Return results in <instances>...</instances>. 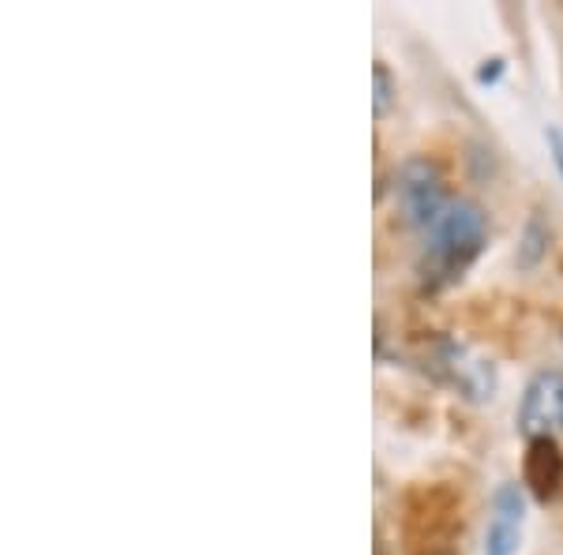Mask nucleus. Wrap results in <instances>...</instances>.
<instances>
[{
    "label": "nucleus",
    "instance_id": "7ed1b4c3",
    "mask_svg": "<svg viewBox=\"0 0 563 555\" xmlns=\"http://www.w3.org/2000/svg\"><path fill=\"white\" fill-rule=\"evenodd\" d=\"M519 428L530 440H552L563 432V371H538L519 402Z\"/></svg>",
    "mask_w": 563,
    "mask_h": 555
},
{
    "label": "nucleus",
    "instance_id": "1a4fd4ad",
    "mask_svg": "<svg viewBox=\"0 0 563 555\" xmlns=\"http://www.w3.org/2000/svg\"><path fill=\"white\" fill-rule=\"evenodd\" d=\"M544 143H549L552 162H556V173L563 177V132L556 129V124H549V129H544Z\"/></svg>",
    "mask_w": 563,
    "mask_h": 555
},
{
    "label": "nucleus",
    "instance_id": "39448f33",
    "mask_svg": "<svg viewBox=\"0 0 563 555\" xmlns=\"http://www.w3.org/2000/svg\"><path fill=\"white\" fill-rule=\"evenodd\" d=\"M440 364L448 371V379L455 384L470 402H488L496 395V368L485 357H477L474 349L459 342L440 345Z\"/></svg>",
    "mask_w": 563,
    "mask_h": 555
},
{
    "label": "nucleus",
    "instance_id": "6e6552de",
    "mask_svg": "<svg viewBox=\"0 0 563 555\" xmlns=\"http://www.w3.org/2000/svg\"><path fill=\"white\" fill-rule=\"evenodd\" d=\"M390 102H395V79H390L384 60H376V68H372V109H376V116H384Z\"/></svg>",
    "mask_w": 563,
    "mask_h": 555
},
{
    "label": "nucleus",
    "instance_id": "9d476101",
    "mask_svg": "<svg viewBox=\"0 0 563 555\" xmlns=\"http://www.w3.org/2000/svg\"><path fill=\"white\" fill-rule=\"evenodd\" d=\"M499 76H504V60H499V57L485 60V65L477 68V84H496Z\"/></svg>",
    "mask_w": 563,
    "mask_h": 555
},
{
    "label": "nucleus",
    "instance_id": "0eeeda50",
    "mask_svg": "<svg viewBox=\"0 0 563 555\" xmlns=\"http://www.w3.org/2000/svg\"><path fill=\"white\" fill-rule=\"evenodd\" d=\"M549 252V225L541 222L538 214L526 222V230H522V244H519V263L522 267H538L541 256Z\"/></svg>",
    "mask_w": 563,
    "mask_h": 555
},
{
    "label": "nucleus",
    "instance_id": "20e7f679",
    "mask_svg": "<svg viewBox=\"0 0 563 555\" xmlns=\"http://www.w3.org/2000/svg\"><path fill=\"white\" fill-rule=\"evenodd\" d=\"M526 496L519 485H499L493 496V514L485 525V552L481 555H515L522 548Z\"/></svg>",
    "mask_w": 563,
    "mask_h": 555
},
{
    "label": "nucleus",
    "instance_id": "f257e3e1",
    "mask_svg": "<svg viewBox=\"0 0 563 555\" xmlns=\"http://www.w3.org/2000/svg\"><path fill=\"white\" fill-rule=\"evenodd\" d=\"M485 241H488L485 211H481L474 199H451V207L440 214V222L424 233V256H429L424 270L440 281L455 278L481 256Z\"/></svg>",
    "mask_w": 563,
    "mask_h": 555
},
{
    "label": "nucleus",
    "instance_id": "f03ea898",
    "mask_svg": "<svg viewBox=\"0 0 563 555\" xmlns=\"http://www.w3.org/2000/svg\"><path fill=\"white\" fill-rule=\"evenodd\" d=\"M395 199H398V211H402L406 225H413V230H421V233H429L432 225L440 222V214L451 207V196H448V188H443L440 169L424 158H413L398 169Z\"/></svg>",
    "mask_w": 563,
    "mask_h": 555
},
{
    "label": "nucleus",
    "instance_id": "423d86ee",
    "mask_svg": "<svg viewBox=\"0 0 563 555\" xmlns=\"http://www.w3.org/2000/svg\"><path fill=\"white\" fill-rule=\"evenodd\" d=\"M526 480L541 499L556 496L563 480V458L552 440H530V458H526Z\"/></svg>",
    "mask_w": 563,
    "mask_h": 555
}]
</instances>
